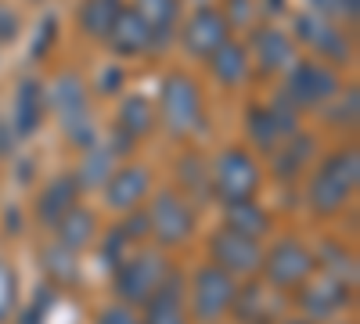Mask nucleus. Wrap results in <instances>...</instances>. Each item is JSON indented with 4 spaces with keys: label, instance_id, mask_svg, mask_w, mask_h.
Listing matches in <instances>:
<instances>
[{
    "label": "nucleus",
    "instance_id": "11",
    "mask_svg": "<svg viewBox=\"0 0 360 324\" xmlns=\"http://www.w3.org/2000/svg\"><path fill=\"white\" fill-rule=\"evenodd\" d=\"M51 108L58 112V123L65 127L69 141L79 148H94V127H90V108H86V91L76 76H62L51 91Z\"/></svg>",
    "mask_w": 360,
    "mask_h": 324
},
{
    "label": "nucleus",
    "instance_id": "21",
    "mask_svg": "<svg viewBox=\"0 0 360 324\" xmlns=\"http://www.w3.org/2000/svg\"><path fill=\"white\" fill-rule=\"evenodd\" d=\"M123 8H127V0H83L79 11H76L79 33H83L86 40H101V44H105Z\"/></svg>",
    "mask_w": 360,
    "mask_h": 324
},
{
    "label": "nucleus",
    "instance_id": "3",
    "mask_svg": "<svg viewBox=\"0 0 360 324\" xmlns=\"http://www.w3.org/2000/svg\"><path fill=\"white\" fill-rule=\"evenodd\" d=\"M184 296H188V317L198 324H217L227 317V310L234 306L238 296V278H231L227 271L205 263V267L195 271L191 285H184Z\"/></svg>",
    "mask_w": 360,
    "mask_h": 324
},
{
    "label": "nucleus",
    "instance_id": "14",
    "mask_svg": "<svg viewBox=\"0 0 360 324\" xmlns=\"http://www.w3.org/2000/svg\"><path fill=\"white\" fill-rule=\"evenodd\" d=\"M295 37L303 40L310 51L332 58V62H349L353 58V47L346 40V33L339 25H332L324 15H299L295 18Z\"/></svg>",
    "mask_w": 360,
    "mask_h": 324
},
{
    "label": "nucleus",
    "instance_id": "34",
    "mask_svg": "<svg viewBox=\"0 0 360 324\" xmlns=\"http://www.w3.org/2000/svg\"><path fill=\"white\" fill-rule=\"evenodd\" d=\"M40 40H37V47H33V58H44L47 54V47H51V40H54V15H47L44 22H40Z\"/></svg>",
    "mask_w": 360,
    "mask_h": 324
},
{
    "label": "nucleus",
    "instance_id": "15",
    "mask_svg": "<svg viewBox=\"0 0 360 324\" xmlns=\"http://www.w3.org/2000/svg\"><path fill=\"white\" fill-rule=\"evenodd\" d=\"M249 51V62L266 72V76H274V72H288V65L295 62V47L288 40V33H281V29L274 25H263L252 33V47Z\"/></svg>",
    "mask_w": 360,
    "mask_h": 324
},
{
    "label": "nucleus",
    "instance_id": "24",
    "mask_svg": "<svg viewBox=\"0 0 360 324\" xmlns=\"http://www.w3.org/2000/svg\"><path fill=\"white\" fill-rule=\"evenodd\" d=\"M54 234H58V245L69 249V252H79L86 249L90 242H94L98 234V220L90 209H83V205H76V209H69L62 220L54 223Z\"/></svg>",
    "mask_w": 360,
    "mask_h": 324
},
{
    "label": "nucleus",
    "instance_id": "29",
    "mask_svg": "<svg viewBox=\"0 0 360 324\" xmlns=\"http://www.w3.org/2000/svg\"><path fill=\"white\" fill-rule=\"evenodd\" d=\"M18 306V274L8 259H0V324H8Z\"/></svg>",
    "mask_w": 360,
    "mask_h": 324
},
{
    "label": "nucleus",
    "instance_id": "23",
    "mask_svg": "<svg viewBox=\"0 0 360 324\" xmlns=\"http://www.w3.org/2000/svg\"><path fill=\"white\" fill-rule=\"evenodd\" d=\"M44 112H47V98H44L40 79H22L18 94H15V130H18V137L33 134L44 119Z\"/></svg>",
    "mask_w": 360,
    "mask_h": 324
},
{
    "label": "nucleus",
    "instance_id": "8",
    "mask_svg": "<svg viewBox=\"0 0 360 324\" xmlns=\"http://www.w3.org/2000/svg\"><path fill=\"white\" fill-rule=\"evenodd\" d=\"M148 234L159 245H184L195 234V209L180 191H159L148 209Z\"/></svg>",
    "mask_w": 360,
    "mask_h": 324
},
{
    "label": "nucleus",
    "instance_id": "4",
    "mask_svg": "<svg viewBox=\"0 0 360 324\" xmlns=\"http://www.w3.org/2000/svg\"><path fill=\"white\" fill-rule=\"evenodd\" d=\"M159 115L173 137H191L202 130L205 119V105L198 94V83L188 72H169L162 79V91H159Z\"/></svg>",
    "mask_w": 360,
    "mask_h": 324
},
{
    "label": "nucleus",
    "instance_id": "20",
    "mask_svg": "<svg viewBox=\"0 0 360 324\" xmlns=\"http://www.w3.org/2000/svg\"><path fill=\"white\" fill-rule=\"evenodd\" d=\"M130 8L144 18L148 29H152L155 51H162L173 40V33L180 29V0H134Z\"/></svg>",
    "mask_w": 360,
    "mask_h": 324
},
{
    "label": "nucleus",
    "instance_id": "10",
    "mask_svg": "<svg viewBox=\"0 0 360 324\" xmlns=\"http://www.w3.org/2000/svg\"><path fill=\"white\" fill-rule=\"evenodd\" d=\"M227 40H231V25H227L220 8L202 4L184 18V25H180V47H184L195 62H209Z\"/></svg>",
    "mask_w": 360,
    "mask_h": 324
},
{
    "label": "nucleus",
    "instance_id": "37",
    "mask_svg": "<svg viewBox=\"0 0 360 324\" xmlns=\"http://www.w3.org/2000/svg\"><path fill=\"white\" fill-rule=\"evenodd\" d=\"M281 324H314V320H303V317H295V320H281Z\"/></svg>",
    "mask_w": 360,
    "mask_h": 324
},
{
    "label": "nucleus",
    "instance_id": "27",
    "mask_svg": "<svg viewBox=\"0 0 360 324\" xmlns=\"http://www.w3.org/2000/svg\"><path fill=\"white\" fill-rule=\"evenodd\" d=\"M112 173H115V152L94 144V148H86V155H83V162L72 176H76L79 191H90V188H105V181Z\"/></svg>",
    "mask_w": 360,
    "mask_h": 324
},
{
    "label": "nucleus",
    "instance_id": "25",
    "mask_svg": "<svg viewBox=\"0 0 360 324\" xmlns=\"http://www.w3.org/2000/svg\"><path fill=\"white\" fill-rule=\"evenodd\" d=\"M115 123H119V137H127V141L134 144V141H141V137L152 134V127H155V108H152V101H148L144 94H130L123 105H119Z\"/></svg>",
    "mask_w": 360,
    "mask_h": 324
},
{
    "label": "nucleus",
    "instance_id": "12",
    "mask_svg": "<svg viewBox=\"0 0 360 324\" xmlns=\"http://www.w3.org/2000/svg\"><path fill=\"white\" fill-rule=\"evenodd\" d=\"M209 263L227 271L231 278H245V274H256L263 267V245L256 238H245L238 231L220 227L209 238Z\"/></svg>",
    "mask_w": 360,
    "mask_h": 324
},
{
    "label": "nucleus",
    "instance_id": "35",
    "mask_svg": "<svg viewBox=\"0 0 360 324\" xmlns=\"http://www.w3.org/2000/svg\"><path fill=\"white\" fill-rule=\"evenodd\" d=\"M335 15L353 25V22L360 18V0H335Z\"/></svg>",
    "mask_w": 360,
    "mask_h": 324
},
{
    "label": "nucleus",
    "instance_id": "9",
    "mask_svg": "<svg viewBox=\"0 0 360 324\" xmlns=\"http://www.w3.org/2000/svg\"><path fill=\"white\" fill-rule=\"evenodd\" d=\"M245 130L259 152L274 155L292 134H299V112L285 98H278L274 105H252L245 115Z\"/></svg>",
    "mask_w": 360,
    "mask_h": 324
},
{
    "label": "nucleus",
    "instance_id": "7",
    "mask_svg": "<svg viewBox=\"0 0 360 324\" xmlns=\"http://www.w3.org/2000/svg\"><path fill=\"white\" fill-rule=\"evenodd\" d=\"M314 267H317V256L299 242V238H281L274 242V249H263V274H266V285L278 288V292H288V288H299L307 278H314Z\"/></svg>",
    "mask_w": 360,
    "mask_h": 324
},
{
    "label": "nucleus",
    "instance_id": "17",
    "mask_svg": "<svg viewBox=\"0 0 360 324\" xmlns=\"http://www.w3.org/2000/svg\"><path fill=\"white\" fill-rule=\"evenodd\" d=\"M108 51L115 54V58H141V54H148V51H155V44H152V29L144 25V18L127 4L123 11H119V18H115V25H112V33H108Z\"/></svg>",
    "mask_w": 360,
    "mask_h": 324
},
{
    "label": "nucleus",
    "instance_id": "26",
    "mask_svg": "<svg viewBox=\"0 0 360 324\" xmlns=\"http://www.w3.org/2000/svg\"><path fill=\"white\" fill-rule=\"evenodd\" d=\"M224 227L259 242L270 231V216H266V209H259L256 198L252 202H234V205H224Z\"/></svg>",
    "mask_w": 360,
    "mask_h": 324
},
{
    "label": "nucleus",
    "instance_id": "33",
    "mask_svg": "<svg viewBox=\"0 0 360 324\" xmlns=\"http://www.w3.org/2000/svg\"><path fill=\"white\" fill-rule=\"evenodd\" d=\"M18 33H22V18L8 4H0V44H11Z\"/></svg>",
    "mask_w": 360,
    "mask_h": 324
},
{
    "label": "nucleus",
    "instance_id": "36",
    "mask_svg": "<svg viewBox=\"0 0 360 324\" xmlns=\"http://www.w3.org/2000/svg\"><path fill=\"white\" fill-rule=\"evenodd\" d=\"M119 79H123V76H119V69H115V72L108 69V72H105V83H101V91H112V86L119 91Z\"/></svg>",
    "mask_w": 360,
    "mask_h": 324
},
{
    "label": "nucleus",
    "instance_id": "19",
    "mask_svg": "<svg viewBox=\"0 0 360 324\" xmlns=\"http://www.w3.org/2000/svg\"><path fill=\"white\" fill-rule=\"evenodd\" d=\"M79 184H76V176L72 173H62V176H54V181L40 191V198H37V216H40V223H47L51 231H54V223L62 220L69 209H76L79 205Z\"/></svg>",
    "mask_w": 360,
    "mask_h": 324
},
{
    "label": "nucleus",
    "instance_id": "30",
    "mask_svg": "<svg viewBox=\"0 0 360 324\" xmlns=\"http://www.w3.org/2000/svg\"><path fill=\"white\" fill-rule=\"evenodd\" d=\"M127 245H134V242H130V238H127V234H123V231H119V227H115V231L108 234V242H105V263H108V267H112V271H115V267H119V263H123V259H127V252H123Z\"/></svg>",
    "mask_w": 360,
    "mask_h": 324
},
{
    "label": "nucleus",
    "instance_id": "13",
    "mask_svg": "<svg viewBox=\"0 0 360 324\" xmlns=\"http://www.w3.org/2000/svg\"><path fill=\"white\" fill-rule=\"evenodd\" d=\"M105 205L112 213H134L141 209V202L152 191V169L141 166V162H127V166H115V173L105 181Z\"/></svg>",
    "mask_w": 360,
    "mask_h": 324
},
{
    "label": "nucleus",
    "instance_id": "5",
    "mask_svg": "<svg viewBox=\"0 0 360 324\" xmlns=\"http://www.w3.org/2000/svg\"><path fill=\"white\" fill-rule=\"evenodd\" d=\"M169 274V263L162 252L148 249V252H134L115 267V292H119V303L127 306H144L148 299L155 296V288L166 281Z\"/></svg>",
    "mask_w": 360,
    "mask_h": 324
},
{
    "label": "nucleus",
    "instance_id": "31",
    "mask_svg": "<svg viewBox=\"0 0 360 324\" xmlns=\"http://www.w3.org/2000/svg\"><path fill=\"white\" fill-rule=\"evenodd\" d=\"M98 324H141V313L127 303H115V306H105L98 313Z\"/></svg>",
    "mask_w": 360,
    "mask_h": 324
},
{
    "label": "nucleus",
    "instance_id": "16",
    "mask_svg": "<svg viewBox=\"0 0 360 324\" xmlns=\"http://www.w3.org/2000/svg\"><path fill=\"white\" fill-rule=\"evenodd\" d=\"M188 296H184V278L176 271L166 274V281L155 288V296L144 303L141 324H188Z\"/></svg>",
    "mask_w": 360,
    "mask_h": 324
},
{
    "label": "nucleus",
    "instance_id": "32",
    "mask_svg": "<svg viewBox=\"0 0 360 324\" xmlns=\"http://www.w3.org/2000/svg\"><path fill=\"white\" fill-rule=\"evenodd\" d=\"M356 108H360V91L356 86H349L346 91V98L339 101V108H335V115H332V123H356Z\"/></svg>",
    "mask_w": 360,
    "mask_h": 324
},
{
    "label": "nucleus",
    "instance_id": "6",
    "mask_svg": "<svg viewBox=\"0 0 360 324\" xmlns=\"http://www.w3.org/2000/svg\"><path fill=\"white\" fill-rule=\"evenodd\" d=\"M339 94V76L332 65L317 62V58H299L288 65V79L281 98L299 112V108H321Z\"/></svg>",
    "mask_w": 360,
    "mask_h": 324
},
{
    "label": "nucleus",
    "instance_id": "28",
    "mask_svg": "<svg viewBox=\"0 0 360 324\" xmlns=\"http://www.w3.org/2000/svg\"><path fill=\"white\" fill-rule=\"evenodd\" d=\"M310 137L307 134H292L281 148L274 152V162H278V176H295L299 169H303L310 162Z\"/></svg>",
    "mask_w": 360,
    "mask_h": 324
},
{
    "label": "nucleus",
    "instance_id": "22",
    "mask_svg": "<svg viewBox=\"0 0 360 324\" xmlns=\"http://www.w3.org/2000/svg\"><path fill=\"white\" fill-rule=\"evenodd\" d=\"M209 72H213V79L220 86H242L252 72V62H249V51L245 44L238 40H227L213 58H209Z\"/></svg>",
    "mask_w": 360,
    "mask_h": 324
},
{
    "label": "nucleus",
    "instance_id": "1",
    "mask_svg": "<svg viewBox=\"0 0 360 324\" xmlns=\"http://www.w3.org/2000/svg\"><path fill=\"white\" fill-rule=\"evenodd\" d=\"M356 184H360V152L339 148L317 162V169L310 176V188H307V202L317 216H335L346 209Z\"/></svg>",
    "mask_w": 360,
    "mask_h": 324
},
{
    "label": "nucleus",
    "instance_id": "18",
    "mask_svg": "<svg viewBox=\"0 0 360 324\" xmlns=\"http://www.w3.org/2000/svg\"><path fill=\"white\" fill-rule=\"evenodd\" d=\"M303 296H299V303H303V310L314 317V320H324V317H335L346 303H349V285L339 281V278H307L303 285Z\"/></svg>",
    "mask_w": 360,
    "mask_h": 324
},
{
    "label": "nucleus",
    "instance_id": "2",
    "mask_svg": "<svg viewBox=\"0 0 360 324\" xmlns=\"http://www.w3.org/2000/svg\"><path fill=\"white\" fill-rule=\"evenodd\" d=\"M263 184V169L249 148H224L209 169V191L224 205L234 202H252Z\"/></svg>",
    "mask_w": 360,
    "mask_h": 324
}]
</instances>
